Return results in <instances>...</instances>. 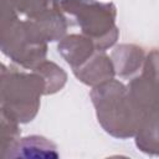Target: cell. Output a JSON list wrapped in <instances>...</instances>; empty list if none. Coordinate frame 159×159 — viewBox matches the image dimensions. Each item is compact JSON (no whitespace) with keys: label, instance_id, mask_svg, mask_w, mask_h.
Returning a JSON list of instances; mask_svg holds the SVG:
<instances>
[{"label":"cell","instance_id":"cell-1","mask_svg":"<svg viewBox=\"0 0 159 159\" xmlns=\"http://www.w3.org/2000/svg\"><path fill=\"white\" fill-rule=\"evenodd\" d=\"M89 96L98 123L108 134L119 139L135 135L142 113L134 104L127 86L113 78L93 87Z\"/></svg>","mask_w":159,"mask_h":159},{"label":"cell","instance_id":"cell-6","mask_svg":"<svg viewBox=\"0 0 159 159\" xmlns=\"http://www.w3.org/2000/svg\"><path fill=\"white\" fill-rule=\"evenodd\" d=\"M72 71L78 81L91 87H96L101 83L113 80L116 76L112 58L106 53V51L101 50H97L88 61Z\"/></svg>","mask_w":159,"mask_h":159},{"label":"cell","instance_id":"cell-9","mask_svg":"<svg viewBox=\"0 0 159 159\" xmlns=\"http://www.w3.org/2000/svg\"><path fill=\"white\" fill-rule=\"evenodd\" d=\"M145 57L147 55L144 48L133 43L118 45L111 55L116 75H119L122 78H129L140 72Z\"/></svg>","mask_w":159,"mask_h":159},{"label":"cell","instance_id":"cell-8","mask_svg":"<svg viewBox=\"0 0 159 159\" xmlns=\"http://www.w3.org/2000/svg\"><path fill=\"white\" fill-rule=\"evenodd\" d=\"M57 48L60 55L72 67V70L81 67L97 51L94 42L83 34H72L65 36L62 40H60Z\"/></svg>","mask_w":159,"mask_h":159},{"label":"cell","instance_id":"cell-7","mask_svg":"<svg viewBox=\"0 0 159 159\" xmlns=\"http://www.w3.org/2000/svg\"><path fill=\"white\" fill-rule=\"evenodd\" d=\"M134 138L140 152L159 155V104L143 112Z\"/></svg>","mask_w":159,"mask_h":159},{"label":"cell","instance_id":"cell-3","mask_svg":"<svg viewBox=\"0 0 159 159\" xmlns=\"http://www.w3.org/2000/svg\"><path fill=\"white\" fill-rule=\"evenodd\" d=\"M1 51L12 62L34 70L46 60L47 40L35 22L1 9Z\"/></svg>","mask_w":159,"mask_h":159},{"label":"cell","instance_id":"cell-12","mask_svg":"<svg viewBox=\"0 0 159 159\" xmlns=\"http://www.w3.org/2000/svg\"><path fill=\"white\" fill-rule=\"evenodd\" d=\"M20 134L19 122L1 113V157L19 140Z\"/></svg>","mask_w":159,"mask_h":159},{"label":"cell","instance_id":"cell-4","mask_svg":"<svg viewBox=\"0 0 159 159\" xmlns=\"http://www.w3.org/2000/svg\"><path fill=\"white\" fill-rule=\"evenodd\" d=\"M63 12L73 16L82 30L89 37L97 50L106 51L112 47L119 36L116 25L117 9L113 2L97 0H60Z\"/></svg>","mask_w":159,"mask_h":159},{"label":"cell","instance_id":"cell-5","mask_svg":"<svg viewBox=\"0 0 159 159\" xmlns=\"http://www.w3.org/2000/svg\"><path fill=\"white\" fill-rule=\"evenodd\" d=\"M1 9L35 22L48 42L60 41L67 31V19L57 0H1Z\"/></svg>","mask_w":159,"mask_h":159},{"label":"cell","instance_id":"cell-2","mask_svg":"<svg viewBox=\"0 0 159 159\" xmlns=\"http://www.w3.org/2000/svg\"><path fill=\"white\" fill-rule=\"evenodd\" d=\"M46 84L40 73L1 66V113L19 123L31 122L40 108Z\"/></svg>","mask_w":159,"mask_h":159},{"label":"cell","instance_id":"cell-11","mask_svg":"<svg viewBox=\"0 0 159 159\" xmlns=\"http://www.w3.org/2000/svg\"><path fill=\"white\" fill-rule=\"evenodd\" d=\"M34 71L40 73L45 81V84H46L45 94H53L61 91L66 84V81H67L66 72L63 71V68H61L60 66H57L51 61L45 60L36 68H34Z\"/></svg>","mask_w":159,"mask_h":159},{"label":"cell","instance_id":"cell-10","mask_svg":"<svg viewBox=\"0 0 159 159\" xmlns=\"http://www.w3.org/2000/svg\"><path fill=\"white\" fill-rule=\"evenodd\" d=\"M15 157H27V158H57L56 145L45 137L30 135L25 138H19V140L5 153L2 158H15Z\"/></svg>","mask_w":159,"mask_h":159}]
</instances>
